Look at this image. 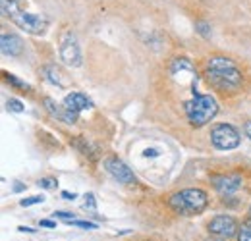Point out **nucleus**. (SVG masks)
Wrapping results in <instances>:
<instances>
[{
  "label": "nucleus",
  "mask_w": 251,
  "mask_h": 241,
  "mask_svg": "<svg viewBox=\"0 0 251 241\" xmlns=\"http://www.w3.org/2000/svg\"><path fill=\"white\" fill-rule=\"evenodd\" d=\"M6 106H8V110H10V112H16V114L24 112V104H22L20 100H16V98H10Z\"/></svg>",
  "instance_id": "nucleus-16"
},
{
  "label": "nucleus",
  "mask_w": 251,
  "mask_h": 241,
  "mask_svg": "<svg viewBox=\"0 0 251 241\" xmlns=\"http://www.w3.org/2000/svg\"><path fill=\"white\" fill-rule=\"evenodd\" d=\"M83 209H85V211H87V209H89V211H95V197L91 195V193H89V195H85V203H83Z\"/></svg>",
  "instance_id": "nucleus-21"
},
{
  "label": "nucleus",
  "mask_w": 251,
  "mask_h": 241,
  "mask_svg": "<svg viewBox=\"0 0 251 241\" xmlns=\"http://www.w3.org/2000/svg\"><path fill=\"white\" fill-rule=\"evenodd\" d=\"M104 166H106L108 174H110L114 180L120 181V183L131 185V183L135 181V176H133V172H131V170L126 166V164L122 162V160H120V158H116V156H110V158H106Z\"/></svg>",
  "instance_id": "nucleus-8"
},
{
  "label": "nucleus",
  "mask_w": 251,
  "mask_h": 241,
  "mask_svg": "<svg viewBox=\"0 0 251 241\" xmlns=\"http://www.w3.org/2000/svg\"><path fill=\"white\" fill-rule=\"evenodd\" d=\"M211 141L220 151H232L240 145V133L230 123H217L211 131Z\"/></svg>",
  "instance_id": "nucleus-5"
},
{
  "label": "nucleus",
  "mask_w": 251,
  "mask_h": 241,
  "mask_svg": "<svg viewBox=\"0 0 251 241\" xmlns=\"http://www.w3.org/2000/svg\"><path fill=\"white\" fill-rule=\"evenodd\" d=\"M45 199L41 197V195H37V197H29V199H25V201H22V207H31V205H39V203H43Z\"/></svg>",
  "instance_id": "nucleus-19"
},
{
  "label": "nucleus",
  "mask_w": 251,
  "mask_h": 241,
  "mask_svg": "<svg viewBox=\"0 0 251 241\" xmlns=\"http://www.w3.org/2000/svg\"><path fill=\"white\" fill-rule=\"evenodd\" d=\"M75 145L81 149V152H83L85 156H89V158H93V160L97 158V151H95L93 145H91L87 139H83V137H77V139H75Z\"/></svg>",
  "instance_id": "nucleus-14"
},
{
  "label": "nucleus",
  "mask_w": 251,
  "mask_h": 241,
  "mask_svg": "<svg viewBox=\"0 0 251 241\" xmlns=\"http://www.w3.org/2000/svg\"><path fill=\"white\" fill-rule=\"evenodd\" d=\"M244 131H246V135H248V137H250V139H251V121H248V123H246V127H244Z\"/></svg>",
  "instance_id": "nucleus-25"
},
{
  "label": "nucleus",
  "mask_w": 251,
  "mask_h": 241,
  "mask_svg": "<svg viewBox=\"0 0 251 241\" xmlns=\"http://www.w3.org/2000/svg\"><path fill=\"white\" fill-rule=\"evenodd\" d=\"M6 81H8V83H12V85H16V87H20V89H25V91L29 89V85H27V83H24V81H20L16 75H8V73H6Z\"/></svg>",
  "instance_id": "nucleus-17"
},
{
  "label": "nucleus",
  "mask_w": 251,
  "mask_h": 241,
  "mask_svg": "<svg viewBox=\"0 0 251 241\" xmlns=\"http://www.w3.org/2000/svg\"><path fill=\"white\" fill-rule=\"evenodd\" d=\"M2 14L10 18L20 29L31 35H43L49 29V18L27 12L25 0H2Z\"/></svg>",
  "instance_id": "nucleus-1"
},
{
  "label": "nucleus",
  "mask_w": 251,
  "mask_h": 241,
  "mask_svg": "<svg viewBox=\"0 0 251 241\" xmlns=\"http://www.w3.org/2000/svg\"><path fill=\"white\" fill-rule=\"evenodd\" d=\"M64 106L75 114L83 112V110H89L93 108V102L83 95V93H70L66 98H64Z\"/></svg>",
  "instance_id": "nucleus-12"
},
{
  "label": "nucleus",
  "mask_w": 251,
  "mask_h": 241,
  "mask_svg": "<svg viewBox=\"0 0 251 241\" xmlns=\"http://www.w3.org/2000/svg\"><path fill=\"white\" fill-rule=\"evenodd\" d=\"M0 45H2V52L6 56H20L24 52V43L14 33H6L4 31L2 37H0Z\"/></svg>",
  "instance_id": "nucleus-11"
},
{
  "label": "nucleus",
  "mask_w": 251,
  "mask_h": 241,
  "mask_svg": "<svg viewBox=\"0 0 251 241\" xmlns=\"http://www.w3.org/2000/svg\"><path fill=\"white\" fill-rule=\"evenodd\" d=\"M43 75L47 77L49 83H52V85H56V87H66V79H64L66 75L62 73V70L56 68L54 64L45 66V68H43Z\"/></svg>",
  "instance_id": "nucleus-13"
},
{
  "label": "nucleus",
  "mask_w": 251,
  "mask_h": 241,
  "mask_svg": "<svg viewBox=\"0 0 251 241\" xmlns=\"http://www.w3.org/2000/svg\"><path fill=\"white\" fill-rule=\"evenodd\" d=\"M207 79L211 85L226 93H236L242 87L244 75L238 70V66L228 58H211L207 62Z\"/></svg>",
  "instance_id": "nucleus-2"
},
{
  "label": "nucleus",
  "mask_w": 251,
  "mask_h": 241,
  "mask_svg": "<svg viewBox=\"0 0 251 241\" xmlns=\"http://www.w3.org/2000/svg\"><path fill=\"white\" fill-rule=\"evenodd\" d=\"M184 108H186V116H188L189 123L195 125V127H201V125L209 123L217 116V112H219L217 100L213 96H209V95H195V96H191L188 102L184 104Z\"/></svg>",
  "instance_id": "nucleus-3"
},
{
  "label": "nucleus",
  "mask_w": 251,
  "mask_h": 241,
  "mask_svg": "<svg viewBox=\"0 0 251 241\" xmlns=\"http://www.w3.org/2000/svg\"><path fill=\"white\" fill-rule=\"evenodd\" d=\"M195 27L199 29V33H201L203 37H209V25H207V24H201V22H199Z\"/></svg>",
  "instance_id": "nucleus-22"
},
{
  "label": "nucleus",
  "mask_w": 251,
  "mask_h": 241,
  "mask_svg": "<svg viewBox=\"0 0 251 241\" xmlns=\"http://www.w3.org/2000/svg\"><path fill=\"white\" fill-rule=\"evenodd\" d=\"M20 232H27V234H35V230H31V228H20Z\"/></svg>",
  "instance_id": "nucleus-27"
},
{
  "label": "nucleus",
  "mask_w": 251,
  "mask_h": 241,
  "mask_svg": "<svg viewBox=\"0 0 251 241\" xmlns=\"http://www.w3.org/2000/svg\"><path fill=\"white\" fill-rule=\"evenodd\" d=\"M64 197H66V199H74L75 193H68V191H64Z\"/></svg>",
  "instance_id": "nucleus-26"
},
{
  "label": "nucleus",
  "mask_w": 251,
  "mask_h": 241,
  "mask_svg": "<svg viewBox=\"0 0 251 241\" xmlns=\"http://www.w3.org/2000/svg\"><path fill=\"white\" fill-rule=\"evenodd\" d=\"M209 232L217 238L222 240H228V238H234L238 234V222L232 218V216H226V214H219L211 220L209 224Z\"/></svg>",
  "instance_id": "nucleus-7"
},
{
  "label": "nucleus",
  "mask_w": 251,
  "mask_h": 241,
  "mask_svg": "<svg viewBox=\"0 0 251 241\" xmlns=\"http://www.w3.org/2000/svg\"><path fill=\"white\" fill-rule=\"evenodd\" d=\"M238 241H251V224L242 226V230H238Z\"/></svg>",
  "instance_id": "nucleus-15"
},
{
  "label": "nucleus",
  "mask_w": 251,
  "mask_h": 241,
  "mask_svg": "<svg viewBox=\"0 0 251 241\" xmlns=\"http://www.w3.org/2000/svg\"><path fill=\"white\" fill-rule=\"evenodd\" d=\"M217 241H222V240H217Z\"/></svg>",
  "instance_id": "nucleus-28"
},
{
  "label": "nucleus",
  "mask_w": 251,
  "mask_h": 241,
  "mask_svg": "<svg viewBox=\"0 0 251 241\" xmlns=\"http://www.w3.org/2000/svg\"><path fill=\"white\" fill-rule=\"evenodd\" d=\"M213 187L219 191L220 195H232L234 191L240 189L242 185V176L240 174H220L211 178Z\"/></svg>",
  "instance_id": "nucleus-9"
},
{
  "label": "nucleus",
  "mask_w": 251,
  "mask_h": 241,
  "mask_svg": "<svg viewBox=\"0 0 251 241\" xmlns=\"http://www.w3.org/2000/svg\"><path fill=\"white\" fill-rule=\"evenodd\" d=\"M39 185L45 187V189H52V187L56 185V180H52V178H43V180H39Z\"/></svg>",
  "instance_id": "nucleus-20"
},
{
  "label": "nucleus",
  "mask_w": 251,
  "mask_h": 241,
  "mask_svg": "<svg viewBox=\"0 0 251 241\" xmlns=\"http://www.w3.org/2000/svg\"><path fill=\"white\" fill-rule=\"evenodd\" d=\"M68 224H72V226H77V228H85V230H95L97 228V224L93 222H79V220H66Z\"/></svg>",
  "instance_id": "nucleus-18"
},
{
  "label": "nucleus",
  "mask_w": 251,
  "mask_h": 241,
  "mask_svg": "<svg viewBox=\"0 0 251 241\" xmlns=\"http://www.w3.org/2000/svg\"><path fill=\"white\" fill-rule=\"evenodd\" d=\"M43 104H45L47 112H49L52 118H56V120L64 121V123H75V121H77V114H75V112L68 110L66 106L56 104L52 98H45V100H43Z\"/></svg>",
  "instance_id": "nucleus-10"
},
{
  "label": "nucleus",
  "mask_w": 251,
  "mask_h": 241,
  "mask_svg": "<svg viewBox=\"0 0 251 241\" xmlns=\"http://www.w3.org/2000/svg\"><path fill=\"white\" fill-rule=\"evenodd\" d=\"M41 226H45V228H54L56 224H54V222H50V220H43V222H41Z\"/></svg>",
  "instance_id": "nucleus-24"
},
{
  "label": "nucleus",
  "mask_w": 251,
  "mask_h": 241,
  "mask_svg": "<svg viewBox=\"0 0 251 241\" xmlns=\"http://www.w3.org/2000/svg\"><path fill=\"white\" fill-rule=\"evenodd\" d=\"M168 205L178 214H199L207 207V193L201 189H182L168 197Z\"/></svg>",
  "instance_id": "nucleus-4"
},
{
  "label": "nucleus",
  "mask_w": 251,
  "mask_h": 241,
  "mask_svg": "<svg viewBox=\"0 0 251 241\" xmlns=\"http://www.w3.org/2000/svg\"><path fill=\"white\" fill-rule=\"evenodd\" d=\"M60 58H62L64 64H68L72 68H79L81 66V48H79V43H77V39H75V35L72 31H68L62 37Z\"/></svg>",
  "instance_id": "nucleus-6"
},
{
  "label": "nucleus",
  "mask_w": 251,
  "mask_h": 241,
  "mask_svg": "<svg viewBox=\"0 0 251 241\" xmlns=\"http://www.w3.org/2000/svg\"><path fill=\"white\" fill-rule=\"evenodd\" d=\"M54 216H60L64 220H74V218H70V216H74V214H68V212H54Z\"/></svg>",
  "instance_id": "nucleus-23"
}]
</instances>
